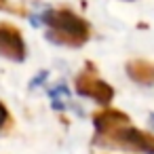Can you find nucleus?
I'll return each mask as SVG.
<instances>
[{"label": "nucleus", "instance_id": "obj_6", "mask_svg": "<svg viewBox=\"0 0 154 154\" xmlns=\"http://www.w3.org/2000/svg\"><path fill=\"white\" fill-rule=\"evenodd\" d=\"M127 74L139 85H152L154 82V63H150L146 59L129 61L127 63Z\"/></svg>", "mask_w": 154, "mask_h": 154}, {"label": "nucleus", "instance_id": "obj_8", "mask_svg": "<svg viewBox=\"0 0 154 154\" xmlns=\"http://www.w3.org/2000/svg\"><path fill=\"white\" fill-rule=\"evenodd\" d=\"M150 127H152V129H154V116H152V118H150Z\"/></svg>", "mask_w": 154, "mask_h": 154}, {"label": "nucleus", "instance_id": "obj_7", "mask_svg": "<svg viewBox=\"0 0 154 154\" xmlns=\"http://www.w3.org/2000/svg\"><path fill=\"white\" fill-rule=\"evenodd\" d=\"M7 116H9V114H7V108H5L2 103H0V127H2V125H5V120H7Z\"/></svg>", "mask_w": 154, "mask_h": 154}, {"label": "nucleus", "instance_id": "obj_4", "mask_svg": "<svg viewBox=\"0 0 154 154\" xmlns=\"http://www.w3.org/2000/svg\"><path fill=\"white\" fill-rule=\"evenodd\" d=\"M0 53L15 59V61H21L23 55H26V47H23V40L19 36V32L11 26H2L0 28Z\"/></svg>", "mask_w": 154, "mask_h": 154}, {"label": "nucleus", "instance_id": "obj_5", "mask_svg": "<svg viewBox=\"0 0 154 154\" xmlns=\"http://www.w3.org/2000/svg\"><path fill=\"white\" fill-rule=\"evenodd\" d=\"M93 122H95L97 133L106 137V135H110V133H114L122 127H129V116L120 110H103V112L95 114Z\"/></svg>", "mask_w": 154, "mask_h": 154}, {"label": "nucleus", "instance_id": "obj_1", "mask_svg": "<svg viewBox=\"0 0 154 154\" xmlns=\"http://www.w3.org/2000/svg\"><path fill=\"white\" fill-rule=\"evenodd\" d=\"M45 23L51 28L49 38L59 45H68V47L85 45L91 34L89 23L70 11H49L45 15Z\"/></svg>", "mask_w": 154, "mask_h": 154}, {"label": "nucleus", "instance_id": "obj_2", "mask_svg": "<svg viewBox=\"0 0 154 154\" xmlns=\"http://www.w3.org/2000/svg\"><path fill=\"white\" fill-rule=\"evenodd\" d=\"M106 143H116V146H122L127 150H133V152H148V154H154V135L152 133H143V131H137L133 127H122L110 135H106L103 139Z\"/></svg>", "mask_w": 154, "mask_h": 154}, {"label": "nucleus", "instance_id": "obj_3", "mask_svg": "<svg viewBox=\"0 0 154 154\" xmlns=\"http://www.w3.org/2000/svg\"><path fill=\"white\" fill-rule=\"evenodd\" d=\"M76 91L85 97L99 101V103H110L114 97V89L108 82H103L101 78H97L93 70H87L76 78Z\"/></svg>", "mask_w": 154, "mask_h": 154}]
</instances>
